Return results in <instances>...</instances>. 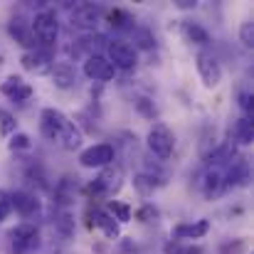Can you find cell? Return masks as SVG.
Segmentation results:
<instances>
[{
    "mask_svg": "<svg viewBox=\"0 0 254 254\" xmlns=\"http://www.w3.org/2000/svg\"><path fill=\"white\" fill-rule=\"evenodd\" d=\"M89 220H91V225H94L96 230H101L109 240H116V237L121 235V225H119L106 210H101V207L91 210V212H89Z\"/></svg>",
    "mask_w": 254,
    "mask_h": 254,
    "instance_id": "4fadbf2b",
    "label": "cell"
},
{
    "mask_svg": "<svg viewBox=\"0 0 254 254\" xmlns=\"http://www.w3.org/2000/svg\"><path fill=\"white\" fill-rule=\"evenodd\" d=\"M183 35H185V40L192 42V45H207V42H210V32H207L200 22H185V25H183Z\"/></svg>",
    "mask_w": 254,
    "mask_h": 254,
    "instance_id": "7402d4cb",
    "label": "cell"
},
{
    "mask_svg": "<svg viewBox=\"0 0 254 254\" xmlns=\"http://www.w3.org/2000/svg\"><path fill=\"white\" fill-rule=\"evenodd\" d=\"M84 74L94 82H111L116 69L111 67V62L104 55H89L84 62Z\"/></svg>",
    "mask_w": 254,
    "mask_h": 254,
    "instance_id": "8fae6325",
    "label": "cell"
},
{
    "mask_svg": "<svg viewBox=\"0 0 254 254\" xmlns=\"http://www.w3.org/2000/svg\"><path fill=\"white\" fill-rule=\"evenodd\" d=\"M136 106H138V111H143L146 116H151V119L156 116V106H153V101H151V99H138V101H136Z\"/></svg>",
    "mask_w": 254,
    "mask_h": 254,
    "instance_id": "d6a6232c",
    "label": "cell"
},
{
    "mask_svg": "<svg viewBox=\"0 0 254 254\" xmlns=\"http://www.w3.org/2000/svg\"><path fill=\"white\" fill-rule=\"evenodd\" d=\"M104 17V7L94 2H82L72 10V25L79 30H94Z\"/></svg>",
    "mask_w": 254,
    "mask_h": 254,
    "instance_id": "9c48e42d",
    "label": "cell"
},
{
    "mask_svg": "<svg viewBox=\"0 0 254 254\" xmlns=\"http://www.w3.org/2000/svg\"><path fill=\"white\" fill-rule=\"evenodd\" d=\"M50 77H52V82H55L57 89H72V86L77 84V69L69 62H57L52 67Z\"/></svg>",
    "mask_w": 254,
    "mask_h": 254,
    "instance_id": "e0dca14e",
    "label": "cell"
},
{
    "mask_svg": "<svg viewBox=\"0 0 254 254\" xmlns=\"http://www.w3.org/2000/svg\"><path fill=\"white\" fill-rule=\"evenodd\" d=\"M124 188V168L119 163H109L99 170V175L91 180L89 190L99 197H114Z\"/></svg>",
    "mask_w": 254,
    "mask_h": 254,
    "instance_id": "7a4b0ae2",
    "label": "cell"
},
{
    "mask_svg": "<svg viewBox=\"0 0 254 254\" xmlns=\"http://www.w3.org/2000/svg\"><path fill=\"white\" fill-rule=\"evenodd\" d=\"M30 30H32V35H35V40L40 42V45H45V47H52L55 42H57V37H60V22H57V15H55V10H40L37 15H35V20L30 22Z\"/></svg>",
    "mask_w": 254,
    "mask_h": 254,
    "instance_id": "3957f363",
    "label": "cell"
},
{
    "mask_svg": "<svg viewBox=\"0 0 254 254\" xmlns=\"http://www.w3.org/2000/svg\"><path fill=\"white\" fill-rule=\"evenodd\" d=\"M163 252L166 254H202L200 247H195V245H183V242H168L166 247H163Z\"/></svg>",
    "mask_w": 254,
    "mask_h": 254,
    "instance_id": "cb8c5ba5",
    "label": "cell"
},
{
    "mask_svg": "<svg viewBox=\"0 0 254 254\" xmlns=\"http://www.w3.org/2000/svg\"><path fill=\"white\" fill-rule=\"evenodd\" d=\"M57 230L64 235V237H72L74 235V220H72V212H62L57 217Z\"/></svg>",
    "mask_w": 254,
    "mask_h": 254,
    "instance_id": "4316f807",
    "label": "cell"
},
{
    "mask_svg": "<svg viewBox=\"0 0 254 254\" xmlns=\"http://www.w3.org/2000/svg\"><path fill=\"white\" fill-rule=\"evenodd\" d=\"M210 232V222L207 220H195V222H180L173 227V237L175 240H200Z\"/></svg>",
    "mask_w": 254,
    "mask_h": 254,
    "instance_id": "9a60e30c",
    "label": "cell"
},
{
    "mask_svg": "<svg viewBox=\"0 0 254 254\" xmlns=\"http://www.w3.org/2000/svg\"><path fill=\"white\" fill-rule=\"evenodd\" d=\"M10 151H27L30 146H32V141H30V136L27 133H20V131H15L12 136H10Z\"/></svg>",
    "mask_w": 254,
    "mask_h": 254,
    "instance_id": "484cf974",
    "label": "cell"
},
{
    "mask_svg": "<svg viewBox=\"0 0 254 254\" xmlns=\"http://www.w3.org/2000/svg\"><path fill=\"white\" fill-rule=\"evenodd\" d=\"M166 180L163 178H158V175H153V173H138V175H133V188L141 192V195H151L158 185H163Z\"/></svg>",
    "mask_w": 254,
    "mask_h": 254,
    "instance_id": "ffe728a7",
    "label": "cell"
},
{
    "mask_svg": "<svg viewBox=\"0 0 254 254\" xmlns=\"http://www.w3.org/2000/svg\"><path fill=\"white\" fill-rule=\"evenodd\" d=\"M202 190H205V197H220V195H225L227 192V183H225V170L222 168H212L205 173V178H202Z\"/></svg>",
    "mask_w": 254,
    "mask_h": 254,
    "instance_id": "5bb4252c",
    "label": "cell"
},
{
    "mask_svg": "<svg viewBox=\"0 0 254 254\" xmlns=\"http://www.w3.org/2000/svg\"><path fill=\"white\" fill-rule=\"evenodd\" d=\"M235 141H237V143H242V146L254 143V119L242 116V119H237V121H235Z\"/></svg>",
    "mask_w": 254,
    "mask_h": 254,
    "instance_id": "44dd1931",
    "label": "cell"
},
{
    "mask_svg": "<svg viewBox=\"0 0 254 254\" xmlns=\"http://www.w3.org/2000/svg\"><path fill=\"white\" fill-rule=\"evenodd\" d=\"M136 40H138V47H143V50H151L156 45V40L148 30H136Z\"/></svg>",
    "mask_w": 254,
    "mask_h": 254,
    "instance_id": "1f68e13d",
    "label": "cell"
},
{
    "mask_svg": "<svg viewBox=\"0 0 254 254\" xmlns=\"http://www.w3.org/2000/svg\"><path fill=\"white\" fill-rule=\"evenodd\" d=\"M151 217H158V210H156V207L146 205V207L138 210V220H141V222H151Z\"/></svg>",
    "mask_w": 254,
    "mask_h": 254,
    "instance_id": "836d02e7",
    "label": "cell"
},
{
    "mask_svg": "<svg viewBox=\"0 0 254 254\" xmlns=\"http://www.w3.org/2000/svg\"><path fill=\"white\" fill-rule=\"evenodd\" d=\"M175 5H178V7H180V10H192V7H195V5H197V2H195V0H178V2H175Z\"/></svg>",
    "mask_w": 254,
    "mask_h": 254,
    "instance_id": "e575fe53",
    "label": "cell"
},
{
    "mask_svg": "<svg viewBox=\"0 0 254 254\" xmlns=\"http://www.w3.org/2000/svg\"><path fill=\"white\" fill-rule=\"evenodd\" d=\"M10 247H12V252L17 254L30 252L32 247H37V230L32 225H27V222L17 225L15 230H10Z\"/></svg>",
    "mask_w": 254,
    "mask_h": 254,
    "instance_id": "30bf717a",
    "label": "cell"
},
{
    "mask_svg": "<svg viewBox=\"0 0 254 254\" xmlns=\"http://www.w3.org/2000/svg\"><path fill=\"white\" fill-rule=\"evenodd\" d=\"M40 128H42V133L50 141H57L64 151H77L82 146V131L60 109H42V114H40Z\"/></svg>",
    "mask_w": 254,
    "mask_h": 254,
    "instance_id": "6da1fadb",
    "label": "cell"
},
{
    "mask_svg": "<svg viewBox=\"0 0 254 254\" xmlns=\"http://www.w3.org/2000/svg\"><path fill=\"white\" fill-rule=\"evenodd\" d=\"M240 109L245 111L247 119H254V94L252 91H242L240 94Z\"/></svg>",
    "mask_w": 254,
    "mask_h": 254,
    "instance_id": "f546056e",
    "label": "cell"
},
{
    "mask_svg": "<svg viewBox=\"0 0 254 254\" xmlns=\"http://www.w3.org/2000/svg\"><path fill=\"white\" fill-rule=\"evenodd\" d=\"M7 32H10V37H12L17 45L35 50V35H32V30H30V22H25V20H20V17H12L10 25H7Z\"/></svg>",
    "mask_w": 254,
    "mask_h": 254,
    "instance_id": "2e32d148",
    "label": "cell"
},
{
    "mask_svg": "<svg viewBox=\"0 0 254 254\" xmlns=\"http://www.w3.org/2000/svg\"><path fill=\"white\" fill-rule=\"evenodd\" d=\"M114 156H116V151L111 143H94L79 153V163L84 168H104V166L114 163Z\"/></svg>",
    "mask_w": 254,
    "mask_h": 254,
    "instance_id": "52a82bcc",
    "label": "cell"
},
{
    "mask_svg": "<svg viewBox=\"0 0 254 254\" xmlns=\"http://www.w3.org/2000/svg\"><path fill=\"white\" fill-rule=\"evenodd\" d=\"M0 91H2V96H7L10 101H27V99L32 96V86L27 84L22 77H17V74H10V77L0 84Z\"/></svg>",
    "mask_w": 254,
    "mask_h": 254,
    "instance_id": "7c38bea8",
    "label": "cell"
},
{
    "mask_svg": "<svg viewBox=\"0 0 254 254\" xmlns=\"http://www.w3.org/2000/svg\"><path fill=\"white\" fill-rule=\"evenodd\" d=\"M20 64H22V69H25V72L37 74V77L50 74V72H52V67H55L52 55H50L47 50H27V52L20 57Z\"/></svg>",
    "mask_w": 254,
    "mask_h": 254,
    "instance_id": "ba28073f",
    "label": "cell"
},
{
    "mask_svg": "<svg viewBox=\"0 0 254 254\" xmlns=\"http://www.w3.org/2000/svg\"><path fill=\"white\" fill-rule=\"evenodd\" d=\"M195 64H197V74H200L202 84L207 89H215L222 82V67H220V62L212 52H197Z\"/></svg>",
    "mask_w": 254,
    "mask_h": 254,
    "instance_id": "8992f818",
    "label": "cell"
},
{
    "mask_svg": "<svg viewBox=\"0 0 254 254\" xmlns=\"http://www.w3.org/2000/svg\"><path fill=\"white\" fill-rule=\"evenodd\" d=\"M15 128H17L15 116H12L10 111L0 109V136H12V133H15Z\"/></svg>",
    "mask_w": 254,
    "mask_h": 254,
    "instance_id": "d4e9b609",
    "label": "cell"
},
{
    "mask_svg": "<svg viewBox=\"0 0 254 254\" xmlns=\"http://www.w3.org/2000/svg\"><path fill=\"white\" fill-rule=\"evenodd\" d=\"M240 42L247 50L254 47V22H242V27H240Z\"/></svg>",
    "mask_w": 254,
    "mask_h": 254,
    "instance_id": "f1b7e54d",
    "label": "cell"
},
{
    "mask_svg": "<svg viewBox=\"0 0 254 254\" xmlns=\"http://www.w3.org/2000/svg\"><path fill=\"white\" fill-rule=\"evenodd\" d=\"M10 205H12V210H17L22 217L35 215L37 207H40V202L35 200V195H30V192H25V190H15V192H10Z\"/></svg>",
    "mask_w": 254,
    "mask_h": 254,
    "instance_id": "d6986e66",
    "label": "cell"
},
{
    "mask_svg": "<svg viewBox=\"0 0 254 254\" xmlns=\"http://www.w3.org/2000/svg\"><path fill=\"white\" fill-rule=\"evenodd\" d=\"M0 60H2V57H0Z\"/></svg>",
    "mask_w": 254,
    "mask_h": 254,
    "instance_id": "d590c367",
    "label": "cell"
},
{
    "mask_svg": "<svg viewBox=\"0 0 254 254\" xmlns=\"http://www.w3.org/2000/svg\"><path fill=\"white\" fill-rule=\"evenodd\" d=\"M106 212H109L119 225L131 222V207H128V205H124V202H119V200H109V202H106Z\"/></svg>",
    "mask_w": 254,
    "mask_h": 254,
    "instance_id": "603a6c76",
    "label": "cell"
},
{
    "mask_svg": "<svg viewBox=\"0 0 254 254\" xmlns=\"http://www.w3.org/2000/svg\"><path fill=\"white\" fill-rule=\"evenodd\" d=\"M146 143H148V151L156 158L168 161L170 156H173V148H175V136H173V131H170L166 124H153L151 131H148Z\"/></svg>",
    "mask_w": 254,
    "mask_h": 254,
    "instance_id": "277c9868",
    "label": "cell"
},
{
    "mask_svg": "<svg viewBox=\"0 0 254 254\" xmlns=\"http://www.w3.org/2000/svg\"><path fill=\"white\" fill-rule=\"evenodd\" d=\"M250 163L245 161V158H237V161H232V166L230 170L225 173V183H227V190L230 188H237V185H247L250 183Z\"/></svg>",
    "mask_w": 254,
    "mask_h": 254,
    "instance_id": "ac0fdd59",
    "label": "cell"
},
{
    "mask_svg": "<svg viewBox=\"0 0 254 254\" xmlns=\"http://www.w3.org/2000/svg\"><path fill=\"white\" fill-rule=\"evenodd\" d=\"M109 20H111V25H114V27L126 30V27H128V22H131V15H128L126 10H111V12H109Z\"/></svg>",
    "mask_w": 254,
    "mask_h": 254,
    "instance_id": "83f0119b",
    "label": "cell"
},
{
    "mask_svg": "<svg viewBox=\"0 0 254 254\" xmlns=\"http://www.w3.org/2000/svg\"><path fill=\"white\" fill-rule=\"evenodd\" d=\"M106 55H109L106 60L111 62V67H114V69H124V72L133 69L136 62H138L133 45H128L126 40H111V42L106 45Z\"/></svg>",
    "mask_w": 254,
    "mask_h": 254,
    "instance_id": "5b68a950",
    "label": "cell"
},
{
    "mask_svg": "<svg viewBox=\"0 0 254 254\" xmlns=\"http://www.w3.org/2000/svg\"><path fill=\"white\" fill-rule=\"evenodd\" d=\"M12 212V205H10V192L7 190H0V222L7 220V215Z\"/></svg>",
    "mask_w": 254,
    "mask_h": 254,
    "instance_id": "4dcf8cb0",
    "label": "cell"
}]
</instances>
